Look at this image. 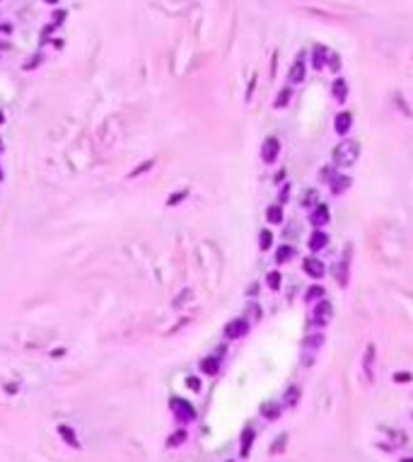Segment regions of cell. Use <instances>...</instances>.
<instances>
[{"label":"cell","instance_id":"9a60e30c","mask_svg":"<svg viewBox=\"0 0 413 462\" xmlns=\"http://www.w3.org/2000/svg\"><path fill=\"white\" fill-rule=\"evenodd\" d=\"M300 399H302V390H300V385H290V387H288V392H285L283 404L293 409V407H297V404H300Z\"/></svg>","mask_w":413,"mask_h":462},{"label":"cell","instance_id":"484cf974","mask_svg":"<svg viewBox=\"0 0 413 462\" xmlns=\"http://www.w3.org/2000/svg\"><path fill=\"white\" fill-rule=\"evenodd\" d=\"M281 283H283L281 271H268V276H266V286L271 288V290H281Z\"/></svg>","mask_w":413,"mask_h":462},{"label":"cell","instance_id":"1f68e13d","mask_svg":"<svg viewBox=\"0 0 413 462\" xmlns=\"http://www.w3.org/2000/svg\"><path fill=\"white\" fill-rule=\"evenodd\" d=\"M285 440H288V436L283 433L281 438H276L273 440V448H271V452H283V448H285Z\"/></svg>","mask_w":413,"mask_h":462},{"label":"cell","instance_id":"7a4b0ae2","mask_svg":"<svg viewBox=\"0 0 413 462\" xmlns=\"http://www.w3.org/2000/svg\"><path fill=\"white\" fill-rule=\"evenodd\" d=\"M334 319V305L329 303V300H316L314 310H312V322H314L316 327H326L329 322Z\"/></svg>","mask_w":413,"mask_h":462},{"label":"cell","instance_id":"7bdbcfd3","mask_svg":"<svg viewBox=\"0 0 413 462\" xmlns=\"http://www.w3.org/2000/svg\"><path fill=\"white\" fill-rule=\"evenodd\" d=\"M0 182H3V167H0Z\"/></svg>","mask_w":413,"mask_h":462},{"label":"cell","instance_id":"9c48e42d","mask_svg":"<svg viewBox=\"0 0 413 462\" xmlns=\"http://www.w3.org/2000/svg\"><path fill=\"white\" fill-rule=\"evenodd\" d=\"M326 244H329V235H326L322 228H314V232H312V235H309V240H307L309 252H322Z\"/></svg>","mask_w":413,"mask_h":462},{"label":"cell","instance_id":"74e56055","mask_svg":"<svg viewBox=\"0 0 413 462\" xmlns=\"http://www.w3.org/2000/svg\"><path fill=\"white\" fill-rule=\"evenodd\" d=\"M288 196H290V187H283V191H281V206L288 201Z\"/></svg>","mask_w":413,"mask_h":462},{"label":"cell","instance_id":"ab89813d","mask_svg":"<svg viewBox=\"0 0 413 462\" xmlns=\"http://www.w3.org/2000/svg\"><path fill=\"white\" fill-rule=\"evenodd\" d=\"M3 123H5V114L0 111V126H3Z\"/></svg>","mask_w":413,"mask_h":462},{"label":"cell","instance_id":"3957f363","mask_svg":"<svg viewBox=\"0 0 413 462\" xmlns=\"http://www.w3.org/2000/svg\"><path fill=\"white\" fill-rule=\"evenodd\" d=\"M169 407H172V414L176 416L179 424H189V421H194L196 418V409L186 402V399H179V397H174L172 402H169Z\"/></svg>","mask_w":413,"mask_h":462},{"label":"cell","instance_id":"44dd1931","mask_svg":"<svg viewBox=\"0 0 413 462\" xmlns=\"http://www.w3.org/2000/svg\"><path fill=\"white\" fill-rule=\"evenodd\" d=\"M295 257V249L290 247V244H283V247H278V252H276V264L278 266H283V264H288L290 259Z\"/></svg>","mask_w":413,"mask_h":462},{"label":"cell","instance_id":"8992f818","mask_svg":"<svg viewBox=\"0 0 413 462\" xmlns=\"http://www.w3.org/2000/svg\"><path fill=\"white\" fill-rule=\"evenodd\" d=\"M302 271L309 276V278H316V281L326 274L324 262H322V259H316V257H304V259H302Z\"/></svg>","mask_w":413,"mask_h":462},{"label":"cell","instance_id":"7c38bea8","mask_svg":"<svg viewBox=\"0 0 413 462\" xmlns=\"http://www.w3.org/2000/svg\"><path fill=\"white\" fill-rule=\"evenodd\" d=\"M329 56H331V51H329L326 46L316 44L314 49H312V66H314L316 70H322V68L329 63Z\"/></svg>","mask_w":413,"mask_h":462},{"label":"cell","instance_id":"4fadbf2b","mask_svg":"<svg viewBox=\"0 0 413 462\" xmlns=\"http://www.w3.org/2000/svg\"><path fill=\"white\" fill-rule=\"evenodd\" d=\"M329 184H331V191H334L336 196H341V194H346L348 189H350L353 182H350V177H348V175H336Z\"/></svg>","mask_w":413,"mask_h":462},{"label":"cell","instance_id":"8fae6325","mask_svg":"<svg viewBox=\"0 0 413 462\" xmlns=\"http://www.w3.org/2000/svg\"><path fill=\"white\" fill-rule=\"evenodd\" d=\"M348 271H350V247H346L343 259L336 264V276H338V283H341V286H346L348 283Z\"/></svg>","mask_w":413,"mask_h":462},{"label":"cell","instance_id":"5b68a950","mask_svg":"<svg viewBox=\"0 0 413 462\" xmlns=\"http://www.w3.org/2000/svg\"><path fill=\"white\" fill-rule=\"evenodd\" d=\"M247 331H249V322L244 317H235L225 324V337L227 339H242V337H247Z\"/></svg>","mask_w":413,"mask_h":462},{"label":"cell","instance_id":"52a82bcc","mask_svg":"<svg viewBox=\"0 0 413 462\" xmlns=\"http://www.w3.org/2000/svg\"><path fill=\"white\" fill-rule=\"evenodd\" d=\"M353 129V114L350 111H338L336 116H334V131L338 136H348Z\"/></svg>","mask_w":413,"mask_h":462},{"label":"cell","instance_id":"e575fe53","mask_svg":"<svg viewBox=\"0 0 413 462\" xmlns=\"http://www.w3.org/2000/svg\"><path fill=\"white\" fill-rule=\"evenodd\" d=\"M32 58H34V61H29V63H24V70H32L34 66H39V63H41V58H43V56H41V54H36V56H32Z\"/></svg>","mask_w":413,"mask_h":462},{"label":"cell","instance_id":"f1b7e54d","mask_svg":"<svg viewBox=\"0 0 413 462\" xmlns=\"http://www.w3.org/2000/svg\"><path fill=\"white\" fill-rule=\"evenodd\" d=\"M302 203H304V206H312V208L319 203V201H316V191H314V189H307V191H304Z\"/></svg>","mask_w":413,"mask_h":462},{"label":"cell","instance_id":"d6a6232c","mask_svg":"<svg viewBox=\"0 0 413 462\" xmlns=\"http://www.w3.org/2000/svg\"><path fill=\"white\" fill-rule=\"evenodd\" d=\"M186 387H191V390H194V392H198V390H201V380H198V377H194V375H191V377H186Z\"/></svg>","mask_w":413,"mask_h":462},{"label":"cell","instance_id":"6da1fadb","mask_svg":"<svg viewBox=\"0 0 413 462\" xmlns=\"http://www.w3.org/2000/svg\"><path fill=\"white\" fill-rule=\"evenodd\" d=\"M358 157H360V143L358 141H350V138H343V141L331 150V162H334L336 167L355 165Z\"/></svg>","mask_w":413,"mask_h":462},{"label":"cell","instance_id":"ee69618b","mask_svg":"<svg viewBox=\"0 0 413 462\" xmlns=\"http://www.w3.org/2000/svg\"><path fill=\"white\" fill-rule=\"evenodd\" d=\"M230 462H232V460H230Z\"/></svg>","mask_w":413,"mask_h":462},{"label":"cell","instance_id":"ba28073f","mask_svg":"<svg viewBox=\"0 0 413 462\" xmlns=\"http://www.w3.org/2000/svg\"><path fill=\"white\" fill-rule=\"evenodd\" d=\"M329 220H331L329 206H326V203H316L314 208H312V213H309V223H312L314 228H324Z\"/></svg>","mask_w":413,"mask_h":462},{"label":"cell","instance_id":"603a6c76","mask_svg":"<svg viewBox=\"0 0 413 462\" xmlns=\"http://www.w3.org/2000/svg\"><path fill=\"white\" fill-rule=\"evenodd\" d=\"M271 247H273V232L268 228H263V230H259V249L261 252H268Z\"/></svg>","mask_w":413,"mask_h":462},{"label":"cell","instance_id":"5bb4252c","mask_svg":"<svg viewBox=\"0 0 413 462\" xmlns=\"http://www.w3.org/2000/svg\"><path fill=\"white\" fill-rule=\"evenodd\" d=\"M58 436H61V438L65 440V445H70V448H80V440H77V436H75V431L70 429V426H68V424H61V426H58Z\"/></svg>","mask_w":413,"mask_h":462},{"label":"cell","instance_id":"30bf717a","mask_svg":"<svg viewBox=\"0 0 413 462\" xmlns=\"http://www.w3.org/2000/svg\"><path fill=\"white\" fill-rule=\"evenodd\" d=\"M304 77H307V66H304L302 58H297L293 66H290V73H288V80L293 82V85H300L304 82Z\"/></svg>","mask_w":413,"mask_h":462},{"label":"cell","instance_id":"2e32d148","mask_svg":"<svg viewBox=\"0 0 413 462\" xmlns=\"http://www.w3.org/2000/svg\"><path fill=\"white\" fill-rule=\"evenodd\" d=\"M322 344H324V334H322V331H312V334H307V337H304L302 349H307V351H316Z\"/></svg>","mask_w":413,"mask_h":462},{"label":"cell","instance_id":"ac0fdd59","mask_svg":"<svg viewBox=\"0 0 413 462\" xmlns=\"http://www.w3.org/2000/svg\"><path fill=\"white\" fill-rule=\"evenodd\" d=\"M254 438H256V431H254V429H244V431H242V457H249Z\"/></svg>","mask_w":413,"mask_h":462},{"label":"cell","instance_id":"ffe728a7","mask_svg":"<svg viewBox=\"0 0 413 462\" xmlns=\"http://www.w3.org/2000/svg\"><path fill=\"white\" fill-rule=\"evenodd\" d=\"M290 99H293V90L283 88L281 92L276 95V99H273V107H276V109H285V107L290 104Z\"/></svg>","mask_w":413,"mask_h":462},{"label":"cell","instance_id":"4316f807","mask_svg":"<svg viewBox=\"0 0 413 462\" xmlns=\"http://www.w3.org/2000/svg\"><path fill=\"white\" fill-rule=\"evenodd\" d=\"M322 298H324V288L322 286L307 288V293H304V300H307V303H314V300H322Z\"/></svg>","mask_w":413,"mask_h":462},{"label":"cell","instance_id":"836d02e7","mask_svg":"<svg viewBox=\"0 0 413 462\" xmlns=\"http://www.w3.org/2000/svg\"><path fill=\"white\" fill-rule=\"evenodd\" d=\"M329 66L334 68V70H338V68H341V56H338V54H331V56H329Z\"/></svg>","mask_w":413,"mask_h":462},{"label":"cell","instance_id":"cb8c5ba5","mask_svg":"<svg viewBox=\"0 0 413 462\" xmlns=\"http://www.w3.org/2000/svg\"><path fill=\"white\" fill-rule=\"evenodd\" d=\"M261 414H263V418H268V421H276V418H281V407L273 404V402H266L261 407Z\"/></svg>","mask_w":413,"mask_h":462},{"label":"cell","instance_id":"b9f144b4","mask_svg":"<svg viewBox=\"0 0 413 462\" xmlns=\"http://www.w3.org/2000/svg\"><path fill=\"white\" fill-rule=\"evenodd\" d=\"M401 462H413V457H403V460Z\"/></svg>","mask_w":413,"mask_h":462},{"label":"cell","instance_id":"60d3db41","mask_svg":"<svg viewBox=\"0 0 413 462\" xmlns=\"http://www.w3.org/2000/svg\"><path fill=\"white\" fill-rule=\"evenodd\" d=\"M3 150H5V143H3V138H0V153H3Z\"/></svg>","mask_w":413,"mask_h":462},{"label":"cell","instance_id":"4dcf8cb0","mask_svg":"<svg viewBox=\"0 0 413 462\" xmlns=\"http://www.w3.org/2000/svg\"><path fill=\"white\" fill-rule=\"evenodd\" d=\"M152 165H155V160H148V162H143L141 167H135V170H133V172H130L128 177H141L143 172H148V170H152Z\"/></svg>","mask_w":413,"mask_h":462},{"label":"cell","instance_id":"7402d4cb","mask_svg":"<svg viewBox=\"0 0 413 462\" xmlns=\"http://www.w3.org/2000/svg\"><path fill=\"white\" fill-rule=\"evenodd\" d=\"M266 220H268L271 225H281V223H283V206H281V203L268 206V211H266Z\"/></svg>","mask_w":413,"mask_h":462},{"label":"cell","instance_id":"f546056e","mask_svg":"<svg viewBox=\"0 0 413 462\" xmlns=\"http://www.w3.org/2000/svg\"><path fill=\"white\" fill-rule=\"evenodd\" d=\"M186 196H189V191H186V189H181V191H176L174 196L167 198V206H176V203H179V201H184Z\"/></svg>","mask_w":413,"mask_h":462},{"label":"cell","instance_id":"277c9868","mask_svg":"<svg viewBox=\"0 0 413 462\" xmlns=\"http://www.w3.org/2000/svg\"><path fill=\"white\" fill-rule=\"evenodd\" d=\"M281 155V138L278 136H268L263 143H261V160L266 165H273Z\"/></svg>","mask_w":413,"mask_h":462},{"label":"cell","instance_id":"e0dca14e","mask_svg":"<svg viewBox=\"0 0 413 462\" xmlns=\"http://www.w3.org/2000/svg\"><path fill=\"white\" fill-rule=\"evenodd\" d=\"M201 370L206 375H215L220 370V356H206L203 361H201Z\"/></svg>","mask_w":413,"mask_h":462},{"label":"cell","instance_id":"8d00e7d4","mask_svg":"<svg viewBox=\"0 0 413 462\" xmlns=\"http://www.w3.org/2000/svg\"><path fill=\"white\" fill-rule=\"evenodd\" d=\"M63 20H65V10H58V12L54 15V24H61Z\"/></svg>","mask_w":413,"mask_h":462},{"label":"cell","instance_id":"d590c367","mask_svg":"<svg viewBox=\"0 0 413 462\" xmlns=\"http://www.w3.org/2000/svg\"><path fill=\"white\" fill-rule=\"evenodd\" d=\"M394 380H396V383H408V380H411V373H396L394 375Z\"/></svg>","mask_w":413,"mask_h":462},{"label":"cell","instance_id":"d6986e66","mask_svg":"<svg viewBox=\"0 0 413 462\" xmlns=\"http://www.w3.org/2000/svg\"><path fill=\"white\" fill-rule=\"evenodd\" d=\"M334 99H336V102H346V99H348L346 77H336V80H334Z\"/></svg>","mask_w":413,"mask_h":462},{"label":"cell","instance_id":"f35d334b","mask_svg":"<svg viewBox=\"0 0 413 462\" xmlns=\"http://www.w3.org/2000/svg\"><path fill=\"white\" fill-rule=\"evenodd\" d=\"M43 3H49V5H58V0H43Z\"/></svg>","mask_w":413,"mask_h":462},{"label":"cell","instance_id":"83f0119b","mask_svg":"<svg viewBox=\"0 0 413 462\" xmlns=\"http://www.w3.org/2000/svg\"><path fill=\"white\" fill-rule=\"evenodd\" d=\"M184 440H186V431L179 429V431H174L172 436L167 438V445H169V448H176V445H181Z\"/></svg>","mask_w":413,"mask_h":462},{"label":"cell","instance_id":"d4e9b609","mask_svg":"<svg viewBox=\"0 0 413 462\" xmlns=\"http://www.w3.org/2000/svg\"><path fill=\"white\" fill-rule=\"evenodd\" d=\"M372 358H375V344H370L368 351H365V358H362V368H365L368 380H372Z\"/></svg>","mask_w":413,"mask_h":462}]
</instances>
